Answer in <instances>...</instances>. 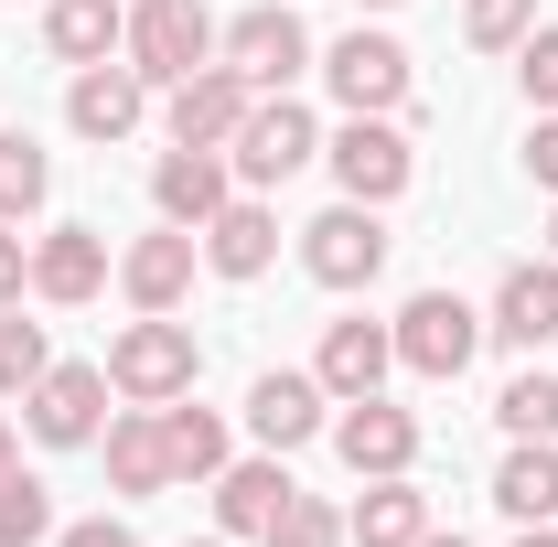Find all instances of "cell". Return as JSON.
Returning a JSON list of instances; mask_svg holds the SVG:
<instances>
[{"label":"cell","instance_id":"6da1fadb","mask_svg":"<svg viewBox=\"0 0 558 547\" xmlns=\"http://www.w3.org/2000/svg\"><path fill=\"white\" fill-rule=\"evenodd\" d=\"M194 376H205V343H194V323H172V312H140L130 333L108 343V387H119L130 409L194 398Z\"/></svg>","mask_w":558,"mask_h":547},{"label":"cell","instance_id":"7a4b0ae2","mask_svg":"<svg viewBox=\"0 0 558 547\" xmlns=\"http://www.w3.org/2000/svg\"><path fill=\"white\" fill-rule=\"evenodd\" d=\"M226 161H236V194H279L301 161H323V130H312V108L279 86V97H258L247 119H236V139H226Z\"/></svg>","mask_w":558,"mask_h":547},{"label":"cell","instance_id":"3957f363","mask_svg":"<svg viewBox=\"0 0 558 547\" xmlns=\"http://www.w3.org/2000/svg\"><path fill=\"white\" fill-rule=\"evenodd\" d=\"M387 333H398V365H409V376L451 387V376L484 354V312H473L462 290H418V301L398 312V323H387Z\"/></svg>","mask_w":558,"mask_h":547},{"label":"cell","instance_id":"277c9868","mask_svg":"<svg viewBox=\"0 0 558 547\" xmlns=\"http://www.w3.org/2000/svg\"><path fill=\"white\" fill-rule=\"evenodd\" d=\"M215 33H226V22H215L205 0H130V44H119V54H130L150 86H183L194 65H215Z\"/></svg>","mask_w":558,"mask_h":547},{"label":"cell","instance_id":"5b68a950","mask_svg":"<svg viewBox=\"0 0 558 547\" xmlns=\"http://www.w3.org/2000/svg\"><path fill=\"white\" fill-rule=\"evenodd\" d=\"M323 86L344 97V119H398L409 108V44L354 22L344 44H323Z\"/></svg>","mask_w":558,"mask_h":547},{"label":"cell","instance_id":"8992f818","mask_svg":"<svg viewBox=\"0 0 558 547\" xmlns=\"http://www.w3.org/2000/svg\"><path fill=\"white\" fill-rule=\"evenodd\" d=\"M108 365H44L33 376V398H22V429L44 440V451H86L97 429H108Z\"/></svg>","mask_w":558,"mask_h":547},{"label":"cell","instance_id":"52a82bcc","mask_svg":"<svg viewBox=\"0 0 558 547\" xmlns=\"http://www.w3.org/2000/svg\"><path fill=\"white\" fill-rule=\"evenodd\" d=\"M301 269L323 279V290H365V279L387 269V205H333V215H312L301 226Z\"/></svg>","mask_w":558,"mask_h":547},{"label":"cell","instance_id":"ba28073f","mask_svg":"<svg viewBox=\"0 0 558 547\" xmlns=\"http://www.w3.org/2000/svg\"><path fill=\"white\" fill-rule=\"evenodd\" d=\"M215 54H226V65L247 75L258 97H279L290 75L312 65V33H301V11H290V0H258V11H236V22L215 33Z\"/></svg>","mask_w":558,"mask_h":547},{"label":"cell","instance_id":"9c48e42d","mask_svg":"<svg viewBox=\"0 0 558 547\" xmlns=\"http://www.w3.org/2000/svg\"><path fill=\"white\" fill-rule=\"evenodd\" d=\"M323 161H333V183H344L354 205H398L409 172H418V150H409L398 119H344V130L323 139Z\"/></svg>","mask_w":558,"mask_h":547},{"label":"cell","instance_id":"30bf717a","mask_svg":"<svg viewBox=\"0 0 558 547\" xmlns=\"http://www.w3.org/2000/svg\"><path fill=\"white\" fill-rule=\"evenodd\" d=\"M161 97H172L161 119H172V139H183V150H226V139H236V119L258 108V86L226 65V54H215V65H194L183 86H161Z\"/></svg>","mask_w":558,"mask_h":547},{"label":"cell","instance_id":"8fae6325","mask_svg":"<svg viewBox=\"0 0 558 547\" xmlns=\"http://www.w3.org/2000/svg\"><path fill=\"white\" fill-rule=\"evenodd\" d=\"M150 205H161V226H194V236H205L215 215L236 205V161H226V150H183V139H172V150L150 161Z\"/></svg>","mask_w":558,"mask_h":547},{"label":"cell","instance_id":"7c38bea8","mask_svg":"<svg viewBox=\"0 0 558 547\" xmlns=\"http://www.w3.org/2000/svg\"><path fill=\"white\" fill-rule=\"evenodd\" d=\"M65 119H75V139H97V150H119V139L150 119V75L119 54V65H75V86H65Z\"/></svg>","mask_w":558,"mask_h":547},{"label":"cell","instance_id":"4fadbf2b","mask_svg":"<svg viewBox=\"0 0 558 547\" xmlns=\"http://www.w3.org/2000/svg\"><path fill=\"white\" fill-rule=\"evenodd\" d=\"M194 269H205V236H194V226H161V236H130V247H119V290H130V312H183Z\"/></svg>","mask_w":558,"mask_h":547},{"label":"cell","instance_id":"5bb4252c","mask_svg":"<svg viewBox=\"0 0 558 547\" xmlns=\"http://www.w3.org/2000/svg\"><path fill=\"white\" fill-rule=\"evenodd\" d=\"M312 376H323V398H333V409H344V398H376V387L398 376V333H387V323H365V312H354V323H323Z\"/></svg>","mask_w":558,"mask_h":547},{"label":"cell","instance_id":"9a60e30c","mask_svg":"<svg viewBox=\"0 0 558 547\" xmlns=\"http://www.w3.org/2000/svg\"><path fill=\"white\" fill-rule=\"evenodd\" d=\"M323 409H333V398H323V376H290V365H269V376L247 387V429H258V451H279V462H290L301 440H323V429H333Z\"/></svg>","mask_w":558,"mask_h":547},{"label":"cell","instance_id":"2e32d148","mask_svg":"<svg viewBox=\"0 0 558 547\" xmlns=\"http://www.w3.org/2000/svg\"><path fill=\"white\" fill-rule=\"evenodd\" d=\"M333 451H344L365 483H376V473H409V462H418V418L387 409V387H376V398H344V409H333Z\"/></svg>","mask_w":558,"mask_h":547},{"label":"cell","instance_id":"e0dca14e","mask_svg":"<svg viewBox=\"0 0 558 547\" xmlns=\"http://www.w3.org/2000/svg\"><path fill=\"white\" fill-rule=\"evenodd\" d=\"M97 290H108V236H97V226H54V236H33V301L75 312V301H97Z\"/></svg>","mask_w":558,"mask_h":547},{"label":"cell","instance_id":"ac0fdd59","mask_svg":"<svg viewBox=\"0 0 558 547\" xmlns=\"http://www.w3.org/2000/svg\"><path fill=\"white\" fill-rule=\"evenodd\" d=\"M484 333H494V343H515V354L558 343V258L505 269V290H494V312H484Z\"/></svg>","mask_w":558,"mask_h":547},{"label":"cell","instance_id":"d6986e66","mask_svg":"<svg viewBox=\"0 0 558 547\" xmlns=\"http://www.w3.org/2000/svg\"><path fill=\"white\" fill-rule=\"evenodd\" d=\"M290 494H301V483H290L279 451L269 462H226V473H215V537H269Z\"/></svg>","mask_w":558,"mask_h":547},{"label":"cell","instance_id":"ffe728a7","mask_svg":"<svg viewBox=\"0 0 558 547\" xmlns=\"http://www.w3.org/2000/svg\"><path fill=\"white\" fill-rule=\"evenodd\" d=\"M130 44V0H44V54L54 65H108Z\"/></svg>","mask_w":558,"mask_h":547},{"label":"cell","instance_id":"44dd1931","mask_svg":"<svg viewBox=\"0 0 558 547\" xmlns=\"http://www.w3.org/2000/svg\"><path fill=\"white\" fill-rule=\"evenodd\" d=\"M418 537H429V494H418L409 473H376L365 494H354L344 547H418Z\"/></svg>","mask_w":558,"mask_h":547},{"label":"cell","instance_id":"7402d4cb","mask_svg":"<svg viewBox=\"0 0 558 547\" xmlns=\"http://www.w3.org/2000/svg\"><path fill=\"white\" fill-rule=\"evenodd\" d=\"M279 258V215H269V194H236V205L205 226V269L215 279H258Z\"/></svg>","mask_w":558,"mask_h":547},{"label":"cell","instance_id":"603a6c76","mask_svg":"<svg viewBox=\"0 0 558 547\" xmlns=\"http://www.w3.org/2000/svg\"><path fill=\"white\" fill-rule=\"evenodd\" d=\"M97 451H108V483L119 494H172V451H161V409H119L97 429Z\"/></svg>","mask_w":558,"mask_h":547},{"label":"cell","instance_id":"cb8c5ba5","mask_svg":"<svg viewBox=\"0 0 558 547\" xmlns=\"http://www.w3.org/2000/svg\"><path fill=\"white\" fill-rule=\"evenodd\" d=\"M494 505L515 526H558V440H515L505 473H494Z\"/></svg>","mask_w":558,"mask_h":547},{"label":"cell","instance_id":"d4e9b609","mask_svg":"<svg viewBox=\"0 0 558 547\" xmlns=\"http://www.w3.org/2000/svg\"><path fill=\"white\" fill-rule=\"evenodd\" d=\"M161 451H172V483H215L226 462H236V440H226V418L215 409H161Z\"/></svg>","mask_w":558,"mask_h":547},{"label":"cell","instance_id":"484cf974","mask_svg":"<svg viewBox=\"0 0 558 547\" xmlns=\"http://www.w3.org/2000/svg\"><path fill=\"white\" fill-rule=\"evenodd\" d=\"M44 194H54V161H44V139H33V130H0V226H22Z\"/></svg>","mask_w":558,"mask_h":547},{"label":"cell","instance_id":"4316f807","mask_svg":"<svg viewBox=\"0 0 558 547\" xmlns=\"http://www.w3.org/2000/svg\"><path fill=\"white\" fill-rule=\"evenodd\" d=\"M54 537V494H44V473H0V547H44Z\"/></svg>","mask_w":558,"mask_h":547},{"label":"cell","instance_id":"83f0119b","mask_svg":"<svg viewBox=\"0 0 558 547\" xmlns=\"http://www.w3.org/2000/svg\"><path fill=\"white\" fill-rule=\"evenodd\" d=\"M494 418H505V440H558V376H548V365H526V376L494 398Z\"/></svg>","mask_w":558,"mask_h":547},{"label":"cell","instance_id":"f1b7e54d","mask_svg":"<svg viewBox=\"0 0 558 547\" xmlns=\"http://www.w3.org/2000/svg\"><path fill=\"white\" fill-rule=\"evenodd\" d=\"M54 365V343H44V323H22V301L0 312V398H33V376Z\"/></svg>","mask_w":558,"mask_h":547},{"label":"cell","instance_id":"f546056e","mask_svg":"<svg viewBox=\"0 0 558 547\" xmlns=\"http://www.w3.org/2000/svg\"><path fill=\"white\" fill-rule=\"evenodd\" d=\"M537 33V0H462V44H484V54H515Z\"/></svg>","mask_w":558,"mask_h":547},{"label":"cell","instance_id":"4dcf8cb0","mask_svg":"<svg viewBox=\"0 0 558 547\" xmlns=\"http://www.w3.org/2000/svg\"><path fill=\"white\" fill-rule=\"evenodd\" d=\"M269 547H344V505H323V494H290L279 505Z\"/></svg>","mask_w":558,"mask_h":547},{"label":"cell","instance_id":"1f68e13d","mask_svg":"<svg viewBox=\"0 0 558 547\" xmlns=\"http://www.w3.org/2000/svg\"><path fill=\"white\" fill-rule=\"evenodd\" d=\"M515 75H526V108H558V22H537L515 44Z\"/></svg>","mask_w":558,"mask_h":547},{"label":"cell","instance_id":"d6a6232c","mask_svg":"<svg viewBox=\"0 0 558 547\" xmlns=\"http://www.w3.org/2000/svg\"><path fill=\"white\" fill-rule=\"evenodd\" d=\"M526 183L558 194V108H537V130H526Z\"/></svg>","mask_w":558,"mask_h":547},{"label":"cell","instance_id":"836d02e7","mask_svg":"<svg viewBox=\"0 0 558 547\" xmlns=\"http://www.w3.org/2000/svg\"><path fill=\"white\" fill-rule=\"evenodd\" d=\"M54 547H140L119 515H75V526H54Z\"/></svg>","mask_w":558,"mask_h":547},{"label":"cell","instance_id":"e575fe53","mask_svg":"<svg viewBox=\"0 0 558 547\" xmlns=\"http://www.w3.org/2000/svg\"><path fill=\"white\" fill-rule=\"evenodd\" d=\"M22 290H33V247H22V236H11V226H0V312H11V301H22Z\"/></svg>","mask_w":558,"mask_h":547},{"label":"cell","instance_id":"d590c367","mask_svg":"<svg viewBox=\"0 0 558 547\" xmlns=\"http://www.w3.org/2000/svg\"><path fill=\"white\" fill-rule=\"evenodd\" d=\"M11 462H22V429H11V418H0V473H11Z\"/></svg>","mask_w":558,"mask_h":547},{"label":"cell","instance_id":"8d00e7d4","mask_svg":"<svg viewBox=\"0 0 558 547\" xmlns=\"http://www.w3.org/2000/svg\"><path fill=\"white\" fill-rule=\"evenodd\" d=\"M418 547H473V537H462V526H429V537H418Z\"/></svg>","mask_w":558,"mask_h":547},{"label":"cell","instance_id":"74e56055","mask_svg":"<svg viewBox=\"0 0 558 547\" xmlns=\"http://www.w3.org/2000/svg\"><path fill=\"white\" fill-rule=\"evenodd\" d=\"M515 547H558V526H515Z\"/></svg>","mask_w":558,"mask_h":547},{"label":"cell","instance_id":"f35d334b","mask_svg":"<svg viewBox=\"0 0 558 547\" xmlns=\"http://www.w3.org/2000/svg\"><path fill=\"white\" fill-rule=\"evenodd\" d=\"M548 258H558V215H548Z\"/></svg>","mask_w":558,"mask_h":547},{"label":"cell","instance_id":"ab89813d","mask_svg":"<svg viewBox=\"0 0 558 547\" xmlns=\"http://www.w3.org/2000/svg\"><path fill=\"white\" fill-rule=\"evenodd\" d=\"M183 547H226V537H183Z\"/></svg>","mask_w":558,"mask_h":547},{"label":"cell","instance_id":"60d3db41","mask_svg":"<svg viewBox=\"0 0 558 547\" xmlns=\"http://www.w3.org/2000/svg\"><path fill=\"white\" fill-rule=\"evenodd\" d=\"M365 11H398V0H365Z\"/></svg>","mask_w":558,"mask_h":547}]
</instances>
